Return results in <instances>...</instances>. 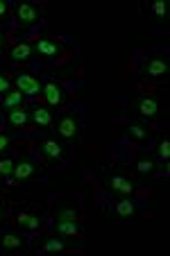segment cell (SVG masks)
Instances as JSON below:
<instances>
[{
  "label": "cell",
  "mask_w": 170,
  "mask_h": 256,
  "mask_svg": "<svg viewBox=\"0 0 170 256\" xmlns=\"http://www.w3.org/2000/svg\"><path fill=\"white\" fill-rule=\"evenodd\" d=\"M54 122V114L50 112L48 106H36L30 112V125L34 127H50Z\"/></svg>",
  "instance_id": "obj_12"
},
{
  "label": "cell",
  "mask_w": 170,
  "mask_h": 256,
  "mask_svg": "<svg viewBox=\"0 0 170 256\" xmlns=\"http://www.w3.org/2000/svg\"><path fill=\"white\" fill-rule=\"evenodd\" d=\"M54 132L62 140L68 143H78L82 136V118L78 112H66L57 122H54Z\"/></svg>",
  "instance_id": "obj_1"
},
{
  "label": "cell",
  "mask_w": 170,
  "mask_h": 256,
  "mask_svg": "<svg viewBox=\"0 0 170 256\" xmlns=\"http://www.w3.org/2000/svg\"><path fill=\"white\" fill-rule=\"evenodd\" d=\"M114 208H116L118 216H134L136 213V204H134V200H130V198H118Z\"/></svg>",
  "instance_id": "obj_18"
},
{
  "label": "cell",
  "mask_w": 170,
  "mask_h": 256,
  "mask_svg": "<svg viewBox=\"0 0 170 256\" xmlns=\"http://www.w3.org/2000/svg\"><path fill=\"white\" fill-rule=\"evenodd\" d=\"M25 102V96L18 91V88H12L10 93L5 96V100H2V104H5V109H16V106H20Z\"/></svg>",
  "instance_id": "obj_17"
},
{
  "label": "cell",
  "mask_w": 170,
  "mask_h": 256,
  "mask_svg": "<svg viewBox=\"0 0 170 256\" xmlns=\"http://www.w3.org/2000/svg\"><path fill=\"white\" fill-rule=\"evenodd\" d=\"M14 84L23 96H41L44 93V82L32 72H18L14 78Z\"/></svg>",
  "instance_id": "obj_4"
},
{
  "label": "cell",
  "mask_w": 170,
  "mask_h": 256,
  "mask_svg": "<svg viewBox=\"0 0 170 256\" xmlns=\"http://www.w3.org/2000/svg\"><path fill=\"white\" fill-rule=\"evenodd\" d=\"M0 254H2V250H0Z\"/></svg>",
  "instance_id": "obj_32"
},
{
  "label": "cell",
  "mask_w": 170,
  "mask_h": 256,
  "mask_svg": "<svg viewBox=\"0 0 170 256\" xmlns=\"http://www.w3.org/2000/svg\"><path fill=\"white\" fill-rule=\"evenodd\" d=\"M104 184H107V188L112 190L114 195H118V198H130V195L134 193V188H136L134 182H132L127 174H122V172H107Z\"/></svg>",
  "instance_id": "obj_2"
},
{
  "label": "cell",
  "mask_w": 170,
  "mask_h": 256,
  "mask_svg": "<svg viewBox=\"0 0 170 256\" xmlns=\"http://www.w3.org/2000/svg\"><path fill=\"white\" fill-rule=\"evenodd\" d=\"M0 220H2V206H0Z\"/></svg>",
  "instance_id": "obj_31"
},
{
  "label": "cell",
  "mask_w": 170,
  "mask_h": 256,
  "mask_svg": "<svg viewBox=\"0 0 170 256\" xmlns=\"http://www.w3.org/2000/svg\"><path fill=\"white\" fill-rule=\"evenodd\" d=\"M34 46L32 44H16V46H12V50H10V57L14 59V62H28L30 57H34Z\"/></svg>",
  "instance_id": "obj_13"
},
{
  "label": "cell",
  "mask_w": 170,
  "mask_h": 256,
  "mask_svg": "<svg viewBox=\"0 0 170 256\" xmlns=\"http://www.w3.org/2000/svg\"><path fill=\"white\" fill-rule=\"evenodd\" d=\"M0 242H2L5 250H20L25 245V240L20 236H16V234H5V236L0 238Z\"/></svg>",
  "instance_id": "obj_19"
},
{
  "label": "cell",
  "mask_w": 170,
  "mask_h": 256,
  "mask_svg": "<svg viewBox=\"0 0 170 256\" xmlns=\"http://www.w3.org/2000/svg\"><path fill=\"white\" fill-rule=\"evenodd\" d=\"M39 227H41V218L36 216V213H30L28 222H25V229H30V232H36Z\"/></svg>",
  "instance_id": "obj_25"
},
{
  "label": "cell",
  "mask_w": 170,
  "mask_h": 256,
  "mask_svg": "<svg viewBox=\"0 0 170 256\" xmlns=\"http://www.w3.org/2000/svg\"><path fill=\"white\" fill-rule=\"evenodd\" d=\"M152 14L156 16V18H168V0H152V5H150Z\"/></svg>",
  "instance_id": "obj_21"
},
{
  "label": "cell",
  "mask_w": 170,
  "mask_h": 256,
  "mask_svg": "<svg viewBox=\"0 0 170 256\" xmlns=\"http://www.w3.org/2000/svg\"><path fill=\"white\" fill-rule=\"evenodd\" d=\"M12 145V136H7V134H0V152H5L7 148Z\"/></svg>",
  "instance_id": "obj_27"
},
{
  "label": "cell",
  "mask_w": 170,
  "mask_h": 256,
  "mask_svg": "<svg viewBox=\"0 0 170 256\" xmlns=\"http://www.w3.org/2000/svg\"><path fill=\"white\" fill-rule=\"evenodd\" d=\"M34 50H36V54H41V57L52 59V57H59V54L64 52V46L54 39H41L39 44L34 46Z\"/></svg>",
  "instance_id": "obj_11"
},
{
  "label": "cell",
  "mask_w": 170,
  "mask_h": 256,
  "mask_svg": "<svg viewBox=\"0 0 170 256\" xmlns=\"http://www.w3.org/2000/svg\"><path fill=\"white\" fill-rule=\"evenodd\" d=\"M5 41H7V36H5V32H2V30H0V48H2V46H5Z\"/></svg>",
  "instance_id": "obj_30"
},
{
  "label": "cell",
  "mask_w": 170,
  "mask_h": 256,
  "mask_svg": "<svg viewBox=\"0 0 170 256\" xmlns=\"http://www.w3.org/2000/svg\"><path fill=\"white\" fill-rule=\"evenodd\" d=\"M57 220H73V222H80V216L70 204H64V206L57 208Z\"/></svg>",
  "instance_id": "obj_20"
},
{
  "label": "cell",
  "mask_w": 170,
  "mask_h": 256,
  "mask_svg": "<svg viewBox=\"0 0 170 256\" xmlns=\"http://www.w3.org/2000/svg\"><path fill=\"white\" fill-rule=\"evenodd\" d=\"M36 172H39V166H36V161H32L30 156H23V159H18L14 164L12 179H14V182H28V179H32Z\"/></svg>",
  "instance_id": "obj_9"
},
{
  "label": "cell",
  "mask_w": 170,
  "mask_h": 256,
  "mask_svg": "<svg viewBox=\"0 0 170 256\" xmlns=\"http://www.w3.org/2000/svg\"><path fill=\"white\" fill-rule=\"evenodd\" d=\"M12 172H14V161L10 156L0 159V177H12Z\"/></svg>",
  "instance_id": "obj_24"
},
{
  "label": "cell",
  "mask_w": 170,
  "mask_h": 256,
  "mask_svg": "<svg viewBox=\"0 0 170 256\" xmlns=\"http://www.w3.org/2000/svg\"><path fill=\"white\" fill-rule=\"evenodd\" d=\"M28 218H30V213H28V211L18 213V216H16V224H20V227H25V222H28Z\"/></svg>",
  "instance_id": "obj_29"
},
{
  "label": "cell",
  "mask_w": 170,
  "mask_h": 256,
  "mask_svg": "<svg viewBox=\"0 0 170 256\" xmlns=\"http://www.w3.org/2000/svg\"><path fill=\"white\" fill-rule=\"evenodd\" d=\"M168 70H170V62H168V57H164V54H152V57L146 59L141 66V75L143 78H150V80L166 78Z\"/></svg>",
  "instance_id": "obj_3"
},
{
  "label": "cell",
  "mask_w": 170,
  "mask_h": 256,
  "mask_svg": "<svg viewBox=\"0 0 170 256\" xmlns=\"http://www.w3.org/2000/svg\"><path fill=\"white\" fill-rule=\"evenodd\" d=\"M132 106H134V112L143 118H159L161 114H164L159 100H154V98H146V96H136L134 100H132Z\"/></svg>",
  "instance_id": "obj_5"
},
{
  "label": "cell",
  "mask_w": 170,
  "mask_h": 256,
  "mask_svg": "<svg viewBox=\"0 0 170 256\" xmlns=\"http://www.w3.org/2000/svg\"><path fill=\"white\" fill-rule=\"evenodd\" d=\"M156 156H159V161H164V164H168L170 159V140L164 138L159 143V150H156Z\"/></svg>",
  "instance_id": "obj_23"
},
{
  "label": "cell",
  "mask_w": 170,
  "mask_h": 256,
  "mask_svg": "<svg viewBox=\"0 0 170 256\" xmlns=\"http://www.w3.org/2000/svg\"><path fill=\"white\" fill-rule=\"evenodd\" d=\"M44 98H46V102H48L50 106H64L66 104V100H68V93L59 82L48 80V82L44 84Z\"/></svg>",
  "instance_id": "obj_7"
},
{
  "label": "cell",
  "mask_w": 170,
  "mask_h": 256,
  "mask_svg": "<svg viewBox=\"0 0 170 256\" xmlns=\"http://www.w3.org/2000/svg\"><path fill=\"white\" fill-rule=\"evenodd\" d=\"M10 14V5H7V0H0V18H7Z\"/></svg>",
  "instance_id": "obj_28"
},
{
  "label": "cell",
  "mask_w": 170,
  "mask_h": 256,
  "mask_svg": "<svg viewBox=\"0 0 170 256\" xmlns=\"http://www.w3.org/2000/svg\"><path fill=\"white\" fill-rule=\"evenodd\" d=\"M39 148H41V152H44L46 159L52 161V164H64V161H66V145H64L59 138L41 140Z\"/></svg>",
  "instance_id": "obj_6"
},
{
  "label": "cell",
  "mask_w": 170,
  "mask_h": 256,
  "mask_svg": "<svg viewBox=\"0 0 170 256\" xmlns=\"http://www.w3.org/2000/svg\"><path fill=\"white\" fill-rule=\"evenodd\" d=\"M7 125L12 130H23V127L30 125V109L25 104L16 106V109H10L7 112Z\"/></svg>",
  "instance_id": "obj_10"
},
{
  "label": "cell",
  "mask_w": 170,
  "mask_h": 256,
  "mask_svg": "<svg viewBox=\"0 0 170 256\" xmlns=\"http://www.w3.org/2000/svg\"><path fill=\"white\" fill-rule=\"evenodd\" d=\"M10 91H12V80L0 72V93H10Z\"/></svg>",
  "instance_id": "obj_26"
},
{
  "label": "cell",
  "mask_w": 170,
  "mask_h": 256,
  "mask_svg": "<svg viewBox=\"0 0 170 256\" xmlns=\"http://www.w3.org/2000/svg\"><path fill=\"white\" fill-rule=\"evenodd\" d=\"M54 232H57L59 236H78L80 222H73V220H57V222H54Z\"/></svg>",
  "instance_id": "obj_15"
},
{
  "label": "cell",
  "mask_w": 170,
  "mask_h": 256,
  "mask_svg": "<svg viewBox=\"0 0 170 256\" xmlns=\"http://www.w3.org/2000/svg\"><path fill=\"white\" fill-rule=\"evenodd\" d=\"M44 250L46 252H64V250H68V245L64 240H59V238H46Z\"/></svg>",
  "instance_id": "obj_22"
},
{
  "label": "cell",
  "mask_w": 170,
  "mask_h": 256,
  "mask_svg": "<svg viewBox=\"0 0 170 256\" xmlns=\"http://www.w3.org/2000/svg\"><path fill=\"white\" fill-rule=\"evenodd\" d=\"M127 136L132 140H148L150 138V130H148L143 122H127Z\"/></svg>",
  "instance_id": "obj_14"
},
{
  "label": "cell",
  "mask_w": 170,
  "mask_h": 256,
  "mask_svg": "<svg viewBox=\"0 0 170 256\" xmlns=\"http://www.w3.org/2000/svg\"><path fill=\"white\" fill-rule=\"evenodd\" d=\"M134 168H136V172H138V174H152L156 170V161H154V156H148L146 154V156H141V159L136 161Z\"/></svg>",
  "instance_id": "obj_16"
},
{
  "label": "cell",
  "mask_w": 170,
  "mask_h": 256,
  "mask_svg": "<svg viewBox=\"0 0 170 256\" xmlns=\"http://www.w3.org/2000/svg\"><path fill=\"white\" fill-rule=\"evenodd\" d=\"M16 18H18V25L20 28H30V25H34L36 20L41 18V10L34 2H20L18 7H16Z\"/></svg>",
  "instance_id": "obj_8"
}]
</instances>
